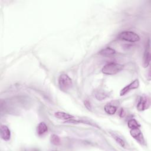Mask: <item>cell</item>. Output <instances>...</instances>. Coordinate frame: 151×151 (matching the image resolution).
I'll use <instances>...</instances> for the list:
<instances>
[{
	"label": "cell",
	"mask_w": 151,
	"mask_h": 151,
	"mask_svg": "<svg viewBox=\"0 0 151 151\" xmlns=\"http://www.w3.org/2000/svg\"><path fill=\"white\" fill-rule=\"evenodd\" d=\"M58 85L62 91H67L71 88L73 82L68 75L63 74H61L58 78Z\"/></svg>",
	"instance_id": "3957f363"
},
{
	"label": "cell",
	"mask_w": 151,
	"mask_h": 151,
	"mask_svg": "<svg viewBox=\"0 0 151 151\" xmlns=\"http://www.w3.org/2000/svg\"><path fill=\"white\" fill-rule=\"evenodd\" d=\"M54 116L56 118L60 119V120H70L74 119V117L68 113L63 112V111H57L54 113Z\"/></svg>",
	"instance_id": "9c48e42d"
},
{
	"label": "cell",
	"mask_w": 151,
	"mask_h": 151,
	"mask_svg": "<svg viewBox=\"0 0 151 151\" xmlns=\"http://www.w3.org/2000/svg\"><path fill=\"white\" fill-rule=\"evenodd\" d=\"M123 68V65L118 63H110L105 65L101 71L102 73L106 75H113L120 72Z\"/></svg>",
	"instance_id": "6da1fadb"
},
{
	"label": "cell",
	"mask_w": 151,
	"mask_h": 151,
	"mask_svg": "<svg viewBox=\"0 0 151 151\" xmlns=\"http://www.w3.org/2000/svg\"><path fill=\"white\" fill-rule=\"evenodd\" d=\"M113 137L114 138V139L116 140V141L122 146V147H124L125 146V142L123 140V139H122L120 137H119V136H117V134H111Z\"/></svg>",
	"instance_id": "2e32d148"
},
{
	"label": "cell",
	"mask_w": 151,
	"mask_h": 151,
	"mask_svg": "<svg viewBox=\"0 0 151 151\" xmlns=\"http://www.w3.org/2000/svg\"><path fill=\"white\" fill-rule=\"evenodd\" d=\"M150 106V98L148 96H141L137 104V109L139 111H143Z\"/></svg>",
	"instance_id": "277c9868"
},
{
	"label": "cell",
	"mask_w": 151,
	"mask_h": 151,
	"mask_svg": "<svg viewBox=\"0 0 151 151\" xmlns=\"http://www.w3.org/2000/svg\"><path fill=\"white\" fill-rule=\"evenodd\" d=\"M150 61V40L148 39V41L146 43L145 47L144 54H143V66L144 67H147L149 66Z\"/></svg>",
	"instance_id": "52a82bcc"
},
{
	"label": "cell",
	"mask_w": 151,
	"mask_h": 151,
	"mask_svg": "<svg viewBox=\"0 0 151 151\" xmlns=\"http://www.w3.org/2000/svg\"><path fill=\"white\" fill-rule=\"evenodd\" d=\"M127 125L128 127L132 129H134V128H137V127H140V124L138 123V122L134 119H130L129 120L128 123H127Z\"/></svg>",
	"instance_id": "4fadbf2b"
},
{
	"label": "cell",
	"mask_w": 151,
	"mask_h": 151,
	"mask_svg": "<svg viewBox=\"0 0 151 151\" xmlns=\"http://www.w3.org/2000/svg\"><path fill=\"white\" fill-rule=\"evenodd\" d=\"M96 98L97 100H104L107 97V94L104 91H97L95 94Z\"/></svg>",
	"instance_id": "9a60e30c"
},
{
	"label": "cell",
	"mask_w": 151,
	"mask_h": 151,
	"mask_svg": "<svg viewBox=\"0 0 151 151\" xmlns=\"http://www.w3.org/2000/svg\"><path fill=\"white\" fill-rule=\"evenodd\" d=\"M139 80L138 79H136L133 81H132V83H130V84H129L128 85L125 86L124 88H123L121 90L120 92V95L121 96H124L125 94L128 93L131 90H133L134 89L137 88L139 87Z\"/></svg>",
	"instance_id": "5b68a950"
},
{
	"label": "cell",
	"mask_w": 151,
	"mask_h": 151,
	"mask_svg": "<svg viewBox=\"0 0 151 151\" xmlns=\"http://www.w3.org/2000/svg\"><path fill=\"white\" fill-rule=\"evenodd\" d=\"M48 132V127L44 122H40L37 127V132L38 136H43Z\"/></svg>",
	"instance_id": "30bf717a"
},
{
	"label": "cell",
	"mask_w": 151,
	"mask_h": 151,
	"mask_svg": "<svg viewBox=\"0 0 151 151\" xmlns=\"http://www.w3.org/2000/svg\"><path fill=\"white\" fill-rule=\"evenodd\" d=\"M104 111L106 113H107L109 114H114L116 111H117V108L113 105H111L110 104H107L104 106Z\"/></svg>",
	"instance_id": "7c38bea8"
},
{
	"label": "cell",
	"mask_w": 151,
	"mask_h": 151,
	"mask_svg": "<svg viewBox=\"0 0 151 151\" xmlns=\"http://www.w3.org/2000/svg\"><path fill=\"white\" fill-rule=\"evenodd\" d=\"M124 114H125L124 111V110H123V109H122L120 110V116L121 117H123V116H124Z\"/></svg>",
	"instance_id": "ac0fdd59"
},
{
	"label": "cell",
	"mask_w": 151,
	"mask_h": 151,
	"mask_svg": "<svg viewBox=\"0 0 151 151\" xmlns=\"http://www.w3.org/2000/svg\"><path fill=\"white\" fill-rule=\"evenodd\" d=\"M117 38L121 40L131 42H137L140 40V37L139 36L138 34H137L134 32L129 31L121 32L118 35Z\"/></svg>",
	"instance_id": "7a4b0ae2"
},
{
	"label": "cell",
	"mask_w": 151,
	"mask_h": 151,
	"mask_svg": "<svg viewBox=\"0 0 151 151\" xmlns=\"http://www.w3.org/2000/svg\"><path fill=\"white\" fill-rule=\"evenodd\" d=\"M130 133L131 136L141 145H143L145 143V139L139 127L130 129Z\"/></svg>",
	"instance_id": "8992f818"
},
{
	"label": "cell",
	"mask_w": 151,
	"mask_h": 151,
	"mask_svg": "<svg viewBox=\"0 0 151 151\" xmlns=\"http://www.w3.org/2000/svg\"><path fill=\"white\" fill-rule=\"evenodd\" d=\"M116 53V51L111 47H106L99 51V54L104 57L111 56Z\"/></svg>",
	"instance_id": "8fae6325"
},
{
	"label": "cell",
	"mask_w": 151,
	"mask_h": 151,
	"mask_svg": "<svg viewBox=\"0 0 151 151\" xmlns=\"http://www.w3.org/2000/svg\"><path fill=\"white\" fill-rule=\"evenodd\" d=\"M0 134L1 138L5 141H8L11 138V131L5 125H1Z\"/></svg>",
	"instance_id": "ba28073f"
},
{
	"label": "cell",
	"mask_w": 151,
	"mask_h": 151,
	"mask_svg": "<svg viewBox=\"0 0 151 151\" xmlns=\"http://www.w3.org/2000/svg\"><path fill=\"white\" fill-rule=\"evenodd\" d=\"M50 141L51 142L52 144L58 146L61 143V140H60V138L56 134H52L51 137H50Z\"/></svg>",
	"instance_id": "5bb4252c"
},
{
	"label": "cell",
	"mask_w": 151,
	"mask_h": 151,
	"mask_svg": "<svg viewBox=\"0 0 151 151\" xmlns=\"http://www.w3.org/2000/svg\"><path fill=\"white\" fill-rule=\"evenodd\" d=\"M84 106L88 110H91V106L88 101L86 100L84 101Z\"/></svg>",
	"instance_id": "e0dca14e"
}]
</instances>
